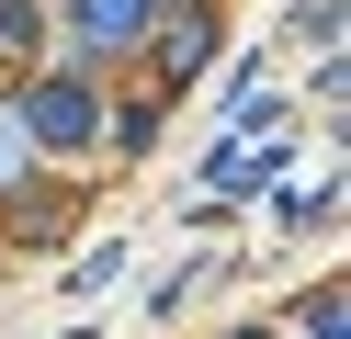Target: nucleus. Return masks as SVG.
I'll use <instances>...</instances> for the list:
<instances>
[{
    "label": "nucleus",
    "mask_w": 351,
    "mask_h": 339,
    "mask_svg": "<svg viewBox=\"0 0 351 339\" xmlns=\"http://www.w3.org/2000/svg\"><path fill=\"white\" fill-rule=\"evenodd\" d=\"M12 113H23L34 147H91V136H102V102H91V79H80V68L23 79V90H12Z\"/></svg>",
    "instance_id": "1"
},
{
    "label": "nucleus",
    "mask_w": 351,
    "mask_h": 339,
    "mask_svg": "<svg viewBox=\"0 0 351 339\" xmlns=\"http://www.w3.org/2000/svg\"><path fill=\"white\" fill-rule=\"evenodd\" d=\"M159 23V0H69V57H125Z\"/></svg>",
    "instance_id": "2"
},
{
    "label": "nucleus",
    "mask_w": 351,
    "mask_h": 339,
    "mask_svg": "<svg viewBox=\"0 0 351 339\" xmlns=\"http://www.w3.org/2000/svg\"><path fill=\"white\" fill-rule=\"evenodd\" d=\"M159 34V79H204V57H215V23L193 12V0H170V23H147Z\"/></svg>",
    "instance_id": "3"
},
{
    "label": "nucleus",
    "mask_w": 351,
    "mask_h": 339,
    "mask_svg": "<svg viewBox=\"0 0 351 339\" xmlns=\"http://www.w3.org/2000/svg\"><path fill=\"white\" fill-rule=\"evenodd\" d=\"M295 147H272V136H238V147H215V192L204 203H227V192H250V181H272Z\"/></svg>",
    "instance_id": "4"
},
{
    "label": "nucleus",
    "mask_w": 351,
    "mask_h": 339,
    "mask_svg": "<svg viewBox=\"0 0 351 339\" xmlns=\"http://www.w3.org/2000/svg\"><path fill=\"white\" fill-rule=\"evenodd\" d=\"M23 170H34V136H23V113L0 102V192H23Z\"/></svg>",
    "instance_id": "5"
},
{
    "label": "nucleus",
    "mask_w": 351,
    "mask_h": 339,
    "mask_svg": "<svg viewBox=\"0 0 351 339\" xmlns=\"http://www.w3.org/2000/svg\"><path fill=\"white\" fill-rule=\"evenodd\" d=\"M306 328H317V339H351V328H340V294H328V283L306 294Z\"/></svg>",
    "instance_id": "6"
},
{
    "label": "nucleus",
    "mask_w": 351,
    "mask_h": 339,
    "mask_svg": "<svg viewBox=\"0 0 351 339\" xmlns=\"http://www.w3.org/2000/svg\"><path fill=\"white\" fill-rule=\"evenodd\" d=\"M0 45H34V0H0Z\"/></svg>",
    "instance_id": "7"
},
{
    "label": "nucleus",
    "mask_w": 351,
    "mask_h": 339,
    "mask_svg": "<svg viewBox=\"0 0 351 339\" xmlns=\"http://www.w3.org/2000/svg\"><path fill=\"white\" fill-rule=\"evenodd\" d=\"M238 339H272V328H238Z\"/></svg>",
    "instance_id": "8"
}]
</instances>
